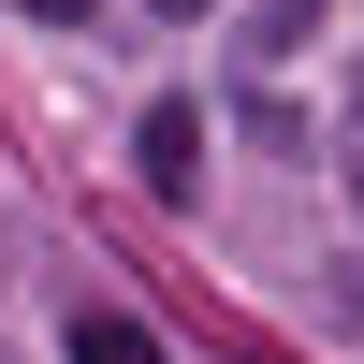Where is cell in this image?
I'll list each match as a JSON object with an SVG mask.
<instances>
[{
    "mask_svg": "<svg viewBox=\"0 0 364 364\" xmlns=\"http://www.w3.org/2000/svg\"><path fill=\"white\" fill-rule=\"evenodd\" d=\"M161 15H204V0H161Z\"/></svg>",
    "mask_w": 364,
    "mask_h": 364,
    "instance_id": "cell-5",
    "label": "cell"
},
{
    "mask_svg": "<svg viewBox=\"0 0 364 364\" xmlns=\"http://www.w3.org/2000/svg\"><path fill=\"white\" fill-rule=\"evenodd\" d=\"M190 175H204V117H190V102H146V190L190 204Z\"/></svg>",
    "mask_w": 364,
    "mask_h": 364,
    "instance_id": "cell-1",
    "label": "cell"
},
{
    "mask_svg": "<svg viewBox=\"0 0 364 364\" xmlns=\"http://www.w3.org/2000/svg\"><path fill=\"white\" fill-rule=\"evenodd\" d=\"M73 364H161V336L132 306H73Z\"/></svg>",
    "mask_w": 364,
    "mask_h": 364,
    "instance_id": "cell-2",
    "label": "cell"
},
{
    "mask_svg": "<svg viewBox=\"0 0 364 364\" xmlns=\"http://www.w3.org/2000/svg\"><path fill=\"white\" fill-rule=\"evenodd\" d=\"M350 132H364V87H350ZM350 175H364V161H350Z\"/></svg>",
    "mask_w": 364,
    "mask_h": 364,
    "instance_id": "cell-4",
    "label": "cell"
},
{
    "mask_svg": "<svg viewBox=\"0 0 364 364\" xmlns=\"http://www.w3.org/2000/svg\"><path fill=\"white\" fill-rule=\"evenodd\" d=\"M306 15L321 0H262V44H306Z\"/></svg>",
    "mask_w": 364,
    "mask_h": 364,
    "instance_id": "cell-3",
    "label": "cell"
}]
</instances>
